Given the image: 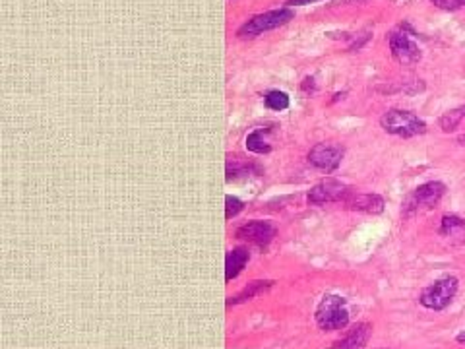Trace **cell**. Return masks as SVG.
Wrapping results in <instances>:
<instances>
[{
	"label": "cell",
	"instance_id": "16",
	"mask_svg": "<svg viewBox=\"0 0 465 349\" xmlns=\"http://www.w3.org/2000/svg\"><path fill=\"white\" fill-rule=\"evenodd\" d=\"M464 109H454V111H448V113H444L440 120H438V124H440V128L442 132H454L457 126H460V122L464 119Z\"/></svg>",
	"mask_w": 465,
	"mask_h": 349
},
{
	"label": "cell",
	"instance_id": "22",
	"mask_svg": "<svg viewBox=\"0 0 465 349\" xmlns=\"http://www.w3.org/2000/svg\"><path fill=\"white\" fill-rule=\"evenodd\" d=\"M457 341H460V344H465V332H460V334H457Z\"/></svg>",
	"mask_w": 465,
	"mask_h": 349
},
{
	"label": "cell",
	"instance_id": "15",
	"mask_svg": "<svg viewBox=\"0 0 465 349\" xmlns=\"http://www.w3.org/2000/svg\"><path fill=\"white\" fill-rule=\"evenodd\" d=\"M268 128H258V131L250 132L247 136V150L252 153H258V155H264V153L271 152V146L266 142V134H268Z\"/></svg>",
	"mask_w": 465,
	"mask_h": 349
},
{
	"label": "cell",
	"instance_id": "23",
	"mask_svg": "<svg viewBox=\"0 0 465 349\" xmlns=\"http://www.w3.org/2000/svg\"><path fill=\"white\" fill-rule=\"evenodd\" d=\"M343 2H351V4H361V2H365V0H343Z\"/></svg>",
	"mask_w": 465,
	"mask_h": 349
},
{
	"label": "cell",
	"instance_id": "18",
	"mask_svg": "<svg viewBox=\"0 0 465 349\" xmlns=\"http://www.w3.org/2000/svg\"><path fill=\"white\" fill-rule=\"evenodd\" d=\"M242 210H245V204H242L238 198H235V196L225 198V218L227 219L237 218Z\"/></svg>",
	"mask_w": 465,
	"mask_h": 349
},
{
	"label": "cell",
	"instance_id": "19",
	"mask_svg": "<svg viewBox=\"0 0 465 349\" xmlns=\"http://www.w3.org/2000/svg\"><path fill=\"white\" fill-rule=\"evenodd\" d=\"M433 4L442 10H460L465 6V0H433Z\"/></svg>",
	"mask_w": 465,
	"mask_h": 349
},
{
	"label": "cell",
	"instance_id": "20",
	"mask_svg": "<svg viewBox=\"0 0 465 349\" xmlns=\"http://www.w3.org/2000/svg\"><path fill=\"white\" fill-rule=\"evenodd\" d=\"M303 89L304 91H314L316 84H314V78H304L303 80Z\"/></svg>",
	"mask_w": 465,
	"mask_h": 349
},
{
	"label": "cell",
	"instance_id": "4",
	"mask_svg": "<svg viewBox=\"0 0 465 349\" xmlns=\"http://www.w3.org/2000/svg\"><path fill=\"white\" fill-rule=\"evenodd\" d=\"M457 287H460V282L454 275H446L442 280L434 282L429 287L422 289L421 297V305L424 308H431V311H442L446 306L450 305L454 301L455 293H457Z\"/></svg>",
	"mask_w": 465,
	"mask_h": 349
},
{
	"label": "cell",
	"instance_id": "1",
	"mask_svg": "<svg viewBox=\"0 0 465 349\" xmlns=\"http://www.w3.org/2000/svg\"><path fill=\"white\" fill-rule=\"evenodd\" d=\"M316 324L324 332L343 330L349 324V313L345 308V299L339 295H326L316 308Z\"/></svg>",
	"mask_w": 465,
	"mask_h": 349
},
{
	"label": "cell",
	"instance_id": "10",
	"mask_svg": "<svg viewBox=\"0 0 465 349\" xmlns=\"http://www.w3.org/2000/svg\"><path fill=\"white\" fill-rule=\"evenodd\" d=\"M372 334V326L368 322H361L353 326L341 339H337L332 349H365Z\"/></svg>",
	"mask_w": 465,
	"mask_h": 349
},
{
	"label": "cell",
	"instance_id": "17",
	"mask_svg": "<svg viewBox=\"0 0 465 349\" xmlns=\"http://www.w3.org/2000/svg\"><path fill=\"white\" fill-rule=\"evenodd\" d=\"M264 101H266V107H270V109L273 111H283L289 107V95L285 93V91H270L266 98H264Z\"/></svg>",
	"mask_w": 465,
	"mask_h": 349
},
{
	"label": "cell",
	"instance_id": "8",
	"mask_svg": "<svg viewBox=\"0 0 465 349\" xmlns=\"http://www.w3.org/2000/svg\"><path fill=\"white\" fill-rule=\"evenodd\" d=\"M388 43L389 49H392V55L400 65H415V63L421 60L422 55L419 45L415 43L405 32L389 33Z\"/></svg>",
	"mask_w": 465,
	"mask_h": 349
},
{
	"label": "cell",
	"instance_id": "7",
	"mask_svg": "<svg viewBox=\"0 0 465 349\" xmlns=\"http://www.w3.org/2000/svg\"><path fill=\"white\" fill-rule=\"evenodd\" d=\"M343 159V148L336 144H316L308 152V164L324 171V173H334L341 165Z\"/></svg>",
	"mask_w": 465,
	"mask_h": 349
},
{
	"label": "cell",
	"instance_id": "2",
	"mask_svg": "<svg viewBox=\"0 0 465 349\" xmlns=\"http://www.w3.org/2000/svg\"><path fill=\"white\" fill-rule=\"evenodd\" d=\"M380 126L388 134L394 136H401V138H413L427 132V124L417 115H413L409 111L401 109H389L388 113L382 115L380 119Z\"/></svg>",
	"mask_w": 465,
	"mask_h": 349
},
{
	"label": "cell",
	"instance_id": "14",
	"mask_svg": "<svg viewBox=\"0 0 465 349\" xmlns=\"http://www.w3.org/2000/svg\"><path fill=\"white\" fill-rule=\"evenodd\" d=\"M273 282L270 280H256V282H252L249 284V287H245L237 297H231L227 301V305H240V303H247L250 299H254V297H258V295L266 293L268 289H270Z\"/></svg>",
	"mask_w": 465,
	"mask_h": 349
},
{
	"label": "cell",
	"instance_id": "13",
	"mask_svg": "<svg viewBox=\"0 0 465 349\" xmlns=\"http://www.w3.org/2000/svg\"><path fill=\"white\" fill-rule=\"evenodd\" d=\"M440 235L452 239L454 243H464L465 221L457 216H444L442 223H440Z\"/></svg>",
	"mask_w": 465,
	"mask_h": 349
},
{
	"label": "cell",
	"instance_id": "24",
	"mask_svg": "<svg viewBox=\"0 0 465 349\" xmlns=\"http://www.w3.org/2000/svg\"><path fill=\"white\" fill-rule=\"evenodd\" d=\"M462 109H464V115H465V107H462Z\"/></svg>",
	"mask_w": 465,
	"mask_h": 349
},
{
	"label": "cell",
	"instance_id": "3",
	"mask_svg": "<svg viewBox=\"0 0 465 349\" xmlns=\"http://www.w3.org/2000/svg\"><path fill=\"white\" fill-rule=\"evenodd\" d=\"M289 20H293V10H289V8L264 12V14L250 18L245 25H240L237 35L238 39H254V37H258L262 33L271 32V30H275L280 25H285Z\"/></svg>",
	"mask_w": 465,
	"mask_h": 349
},
{
	"label": "cell",
	"instance_id": "21",
	"mask_svg": "<svg viewBox=\"0 0 465 349\" xmlns=\"http://www.w3.org/2000/svg\"><path fill=\"white\" fill-rule=\"evenodd\" d=\"M313 2H318V0H287L289 6H303V4H313Z\"/></svg>",
	"mask_w": 465,
	"mask_h": 349
},
{
	"label": "cell",
	"instance_id": "12",
	"mask_svg": "<svg viewBox=\"0 0 465 349\" xmlns=\"http://www.w3.org/2000/svg\"><path fill=\"white\" fill-rule=\"evenodd\" d=\"M249 258H250L249 251L242 249V247L229 252L227 260H225V280H227V282L235 280L238 273L245 270V266H247Z\"/></svg>",
	"mask_w": 465,
	"mask_h": 349
},
{
	"label": "cell",
	"instance_id": "5",
	"mask_svg": "<svg viewBox=\"0 0 465 349\" xmlns=\"http://www.w3.org/2000/svg\"><path fill=\"white\" fill-rule=\"evenodd\" d=\"M351 196V188L337 181L334 177H328L324 181H320L318 185L313 186V190L308 192V204L310 206H324L332 202H345Z\"/></svg>",
	"mask_w": 465,
	"mask_h": 349
},
{
	"label": "cell",
	"instance_id": "11",
	"mask_svg": "<svg viewBox=\"0 0 465 349\" xmlns=\"http://www.w3.org/2000/svg\"><path fill=\"white\" fill-rule=\"evenodd\" d=\"M345 206L355 212H365V214H382L384 212V198L378 194H355L345 200Z\"/></svg>",
	"mask_w": 465,
	"mask_h": 349
},
{
	"label": "cell",
	"instance_id": "6",
	"mask_svg": "<svg viewBox=\"0 0 465 349\" xmlns=\"http://www.w3.org/2000/svg\"><path fill=\"white\" fill-rule=\"evenodd\" d=\"M444 192H446V186L438 181H431V183H424L419 188L413 190V194L403 204V212L405 214H415L419 210H431L434 207L440 200H442Z\"/></svg>",
	"mask_w": 465,
	"mask_h": 349
},
{
	"label": "cell",
	"instance_id": "9",
	"mask_svg": "<svg viewBox=\"0 0 465 349\" xmlns=\"http://www.w3.org/2000/svg\"><path fill=\"white\" fill-rule=\"evenodd\" d=\"M275 237V227L268 223V221H249L245 225H240L237 229V239L247 240L252 245H268L271 239Z\"/></svg>",
	"mask_w": 465,
	"mask_h": 349
}]
</instances>
